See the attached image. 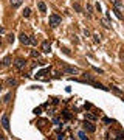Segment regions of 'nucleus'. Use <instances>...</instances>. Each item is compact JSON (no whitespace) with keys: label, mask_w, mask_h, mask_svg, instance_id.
Returning a JSON list of instances; mask_svg holds the SVG:
<instances>
[{"label":"nucleus","mask_w":124,"mask_h":140,"mask_svg":"<svg viewBox=\"0 0 124 140\" xmlns=\"http://www.w3.org/2000/svg\"><path fill=\"white\" fill-rule=\"evenodd\" d=\"M48 23H50L53 28H56L57 25H61V17H59V16H56V14H51V16H50Z\"/></svg>","instance_id":"obj_1"},{"label":"nucleus","mask_w":124,"mask_h":140,"mask_svg":"<svg viewBox=\"0 0 124 140\" xmlns=\"http://www.w3.org/2000/svg\"><path fill=\"white\" fill-rule=\"evenodd\" d=\"M2 126H3V129L5 131H10V115L8 114H5V115H2Z\"/></svg>","instance_id":"obj_2"},{"label":"nucleus","mask_w":124,"mask_h":140,"mask_svg":"<svg viewBox=\"0 0 124 140\" xmlns=\"http://www.w3.org/2000/svg\"><path fill=\"white\" fill-rule=\"evenodd\" d=\"M64 70H65L67 73H71V75H78V73H81L79 69H76V67H70V65H64Z\"/></svg>","instance_id":"obj_3"},{"label":"nucleus","mask_w":124,"mask_h":140,"mask_svg":"<svg viewBox=\"0 0 124 140\" xmlns=\"http://www.w3.org/2000/svg\"><path fill=\"white\" fill-rule=\"evenodd\" d=\"M84 129L88 131V132H95V131H96V126L93 125V123H90V121H85V123H84Z\"/></svg>","instance_id":"obj_4"},{"label":"nucleus","mask_w":124,"mask_h":140,"mask_svg":"<svg viewBox=\"0 0 124 140\" xmlns=\"http://www.w3.org/2000/svg\"><path fill=\"white\" fill-rule=\"evenodd\" d=\"M40 48H42V52L50 53V52H51V45H50V42H48V41H44V42H42V45H40Z\"/></svg>","instance_id":"obj_5"},{"label":"nucleus","mask_w":124,"mask_h":140,"mask_svg":"<svg viewBox=\"0 0 124 140\" xmlns=\"http://www.w3.org/2000/svg\"><path fill=\"white\" fill-rule=\"evenodd\" d=\"M14 64H16V67L19 70H22V69H25V65H27V61H25V59H17Z\"/></svg>","instance_id":"obj_6"},{"label":"nucleus","mask_w":124,"mask_h":140,"mask_svg":"<svg viewBox=\"0 0 124 140\" xmlns=\"http://www.w3.org/2000/svg\"><path fill=\"white\" fill-rule=\"evenodd\" d=\"M19 39H20V42H22V44H25V45L29 44V36H27L25 33H22V34L19 36Z\"/></svg>","instance_id":"obj_7"},{"label":"nucleus","mask_w":124,"mask_h":140,"mask_svg":"<svg viewBox=\"0 0 124 140\" xmlns=\"http://www.w3.org/2000/svg\"><path fill=\"white\" fill-rule=\"evenodd\" d=\"M112 3L115 5V10H123V8H124V5L119 2V0H112Z\"/></svg>","instance_id":"obj_8"},{"label":"nucleus","mask_w":124,"mask_h":140,"mask_svg":"<svg viewBox=\"0 0 124 140\" xmlns=\"http://www.w3.org/2000/svg\"><path fill=\"white\" fill-rule=\"evenodd\" d=\"M37 6H39V11L40 12H47V5H45L44 2H39V3H37Z\"/></svg>","instance_id":"obj_9"},{"label":"nucleus","mask_w":124,"mask_h":140,"mask_svg":"<svg viewBox=\"0 0 124 140\" xmlns=\"http://www.w3.org/2000/svg\"><path fill=\"white\" fill-rule=\"evenodd\" d=\"M11 5H12V8H19L22 5V0H11Z\"/></svg>","instance_id":"obj_10"},{"label":"nucleus","mask_w":124,"mask_h":140,"mask_svg":"<svg viewBox=\"0 0 124 140\" xmlns=\"http://www.w3.org/2000/svg\"><path fill=\"white\" fill-rule=\"evenodd\" d=\"M101 23H102V25H104V27H105V28H110V27H112V23H110V22H109V20H107V19H101Z\"/></svg>","instance_id":"obj_11"},{"label":"nucleus","mask_w":124,"mask_h":140,"mask_svg":"<svg viewBox=\"0 0 124 140\" xmlns=\"http://www.w3.org/2000/svg\"><path fill=\"white\" fill-rule=\"evenodd\" d=\"M22 14H23V17H29V14H31V10H29V8H25Z\"/></svg>","instance_id":"obj_12"},{"label":"nucleus","mask_w":124,"mask_h":140,"mask_svg":"<svg viewBox=\"0 0 124 140\" xmlns=\"http://www.w3.org/2000/svg\"><path fill=\"white\" fill-rule=\"evenodd\" d=\"M31 56L39 59V58H40V53H39V52H36V50H33V52H31Z\"/></svg>","instance_id":"obj_13"},{"label":"nucleus","mask_w":124,"mask_h":140,"mask_svg":"<svg viewBox=\"0 0 124 140\" xmlns=\"http://www.w3.org/2000/svg\"><path fill=\"white\" fill-rule=\"evenodd\" d=\"M8 84H10V86H16V84H17V81H16V79L14 78H10V79H8V81H6Z\"/></svg>","instance_id":"obj_14"},{"label":"nucleus","mask_w":124,"mask_h":140,"mask_svg":"<svg viewBox=\"0 0 124 140\" xmlns=\"http://www.w3.org/2000/svg\"><path fill=\"white\" fill-rule=\"evenodd\" d=\"M73 8H75V11H78V12H82V8H81L78 3H73Z\"/></svg>","instance_id":"obj_15"},{"label":"nucleus","mask_w":124,"mask_h":140,"mask_svg":"<svg viewBox=\"0 0 124 140\" xmlns=\"http://www.w3.org/2000/svg\"><path fill=\"white\" fill-rule=\"evenodd\" d=\"M10 62H11V58L10 56H6L5 59H3V65H10Z\"/></svg>","instance_id":"obj_16"},{"label":"nucleus","mask_w":124,"mask_h":140,"mask_svg":"<svg viewBox=\"0 0 124 140\" xmlns=\"http://www.w3.org/2000/svg\"><path fill=\"white\" fill-rule=\"evenodd\" d=\"M85 117H87L88 120H96V117L93 115V114H87V115H85Z\"/></svg>","instance_id":"obj_17"},{"label":"nucleus","mask_w":124,"mask_h":140,"mask_svg":"<svg viewBox=\"0 0 124 140\" xmlns=\"http://www.w3.org/2000/svg\"><path fill=\"white\" fill-rule=\"evenodd\" d=\"M95 37V42H101V34H93Z\"/></svg>","instance_id":"obj_18"},{"label":"nucleus","mask_w":124,"mask_h":140,"mask_svg":"<svg viewBox=\"0 0 124 140\" xmlns=\"http://www.w3.org/2000/svg\"><path fill=\"white\" fill-rule=\"evenodd\" d=\"M87 12H88V14H92V12H93V8H92V5H87Z\"/></svg>","instance_id":"obj_19"},{"label":"nucleus","mask_w":124,"mask_h":140,"mask_svg":"<svg viewBox=\"0 0 124 140\" xmlns=\"http://www.w3.org/2000/svg\"><path fill=\"white\" fill-rule=\"evenodd\" d=\"M79 137H81V139H82V140H88L87 137H85V134H84V132H79Z\"/></svg>","instance_id":"obj_20"},{"label":"nucleus","mask_w":124,"mask_h":140,"mask_svg":"<svg viewBox=\"0 0 124 140\" xmlns=\"http://www.w3.org/2000/svg\"><path fill=\"white\" fill-rule=\"evenodd\" d=\"M8 41H10V42H14V36L10 34V36H8Z\"/></svg>","instance_id":"obj_21"},{"label":"nucleus","mask_w":124,"mask_h":140,"mask_svg":"<svg viewBox=\"0 0 124 140\" xmlns=\"http://www.w3.org/2000/svg\"><path fill=\"white\" fill-rule=\"evenodd\" d=\"M64 115H65V118H70V117H71L70 114H68V111H65V114H64Z\"/></svg>","instance_id":"obj_22"},{"label":"nucleus","mask_w":124,"mask_h":140,"mask_svg":"<svg viewBox=\"0 0 124 140\" xmlns=\"http://www.w3.org/2000/svg\"><path fill=\"white\" fill-rule=\"evenodd\" d=\"M0 140H6V137H5L3 134H0Z\"/></svg>","instance_id":"obj_23"},{"label":"nucleus","mask_w":124,"mask_h":140,"mask_svg":"<svg viewBox=\"0 0 124 140\" xmlns=\"http://www.w3.org/2000/svg\"><path fill=\"white\" fill-rule=\"evenodd\" d=\"M119 56H121V59L124 61V52H121V53H119Z\"/></svg>","instance_id":"obj_24"},{"label":"nucleus","mask_w":124,"mask_h":140,"mask_svg":"<svg viewBox=\"0 0 124 140\" xmlns=\"http://www.w3.org/2000/svg\"><path fill=\"white\" fill-rule=\"evenodd\" d=\"M0 45H2V37H0Z\"/></svg>","instance_id":"obj_25"},{"label":"nucleus","mask_w":124,"mask_h":140,"mask_svg":"<svg viewBox=\"0 0 124 140\" xmlns=\"http://www.w3.org/2000/svg\"><path fill=\"white\" fill-rule=\"evenodd\" d=\"M0 90H2V86H0Z\"/></svg>","instance_id":"obj_26"}]
</instances>
